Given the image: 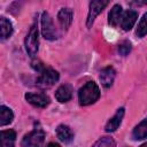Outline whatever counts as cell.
<instances>
[{"label":"cell","mask_w":147,"mask_h":147,"mask_svg":"<svg viewBox=\"0 0 147 147\" xmlns=\"http://www.w3.org/2000/svg\"><path fill=\"white\" fill-rule=\"evenodd\" d=\"M122 7L119 5H115L111 10L109 11V15H108V23L111 25V26H117L121 18H122Z\"/></svg>","instance_id":"5bb4252c"},{"label":"cell","mask_w":147,"mask_h":147,"mask_svg":"<svg viewBox=\"0 0 147 147\" xmlns=\"http://www.w3.org/2000/svg\"><path fill=\"white\" fill-rule=\"evenodd\" d=\"M72 96V87L69 84L61 85L55 92V99L59 102H67Z\"/></svg>","instance_id":"7c38bea8"},{"label":"cell","mask_w":147,"mask_h":147,"mask_svg":"<svg viewBox=\"0 0 147 147\" xmlns=\"http://www.w3.org/2000/svg\"><path fill=\"white\" fill-rule=\"evenodd\" d=\"M132 137L134 140H142L147 138V118H145L134 127L132 132Z\"/></svg>","instance_id":"9a60e30c"},{"label":"cell","mask_w":147,"mask_h":147,"mask_svg":"<svg viewBox=\"0 0 147 147\" xmlns=\"http://www.w3.org/2000/svg\"><path fill=\"white\" fill-rule=\"evenodd\" d=\"M130 51H131V44H130V41L125 40V41H123V42H121L118 45V53L121 55L125 56V55H127L130 53Z\"/></svg>","instance_id":"44dd1931"},{"label":"cell","mask_w":147,"mask_h":147,"mask_svg":"<svg viewBox=\"0 0 147 147\" xmlns=\"http://www.w3.org/2000/svg\"><path fill=\"white\" fill-rule=\"evenodd\" d=\"M25 100L30 105H32L33 107H37V108H46L51 103L49 98L45 93H32V92H29V93L25 94Z\"/></svg>","instance_id":"52a82bcc"},{"label":"cell","mask_w":147,"mask_h":147,"mask_svg":"<svg viewBox=\"0 0 147 147\" xmlns=\"http://www.w3.org/2000/svg\"><path fill=\"white\" fill-rule=\"evenodd\" d=\"M110 2V0H91L90 8H88V15L86 20L87 28H91L96 16L107 7V5Z\"/></svg>","instance_id":"5b68a950"},{"label":"cell","mask_w":147,"mask_h":147,"mask_svg":"<svg viewBox=\"0 0 147 147\" xmlns=\"http://www.w3.org/2000/svg\"><path fill=\"white\" fill-rule=\"evenodd\" d=\"M100 98V90L96 83L87 82L78 92V100L82 106H88L94 103Z\"/></svg>","instance_id":"6da1fadb"},{"label":"cell","mask_w":147,"mask_h":147,"mask_svg":"<svg viewBox=\"0 0 147 147\" xmlns=\"http://www.w3.org/2000/svg\"><path fill=\"white\" fill-rule=\"evenodd\" d=\"M13 119H14V114L11 109L6 106H1L0 107V125L5 126L7 124H10Z\"/></svg>","instance_id":"2e32d148"},{"label":"cell","mask_w":147,"mask_h":147,"mask_svg":"<svg viewBox=\"0 0 147 147\" xmlns=\"http://www.w3.org/2000/svg\"><path fill=\"white\" fill-rule=\"evenodd\" d=\"M137 18H138V13L134 11V10H126L123 15H122V18H121V26L123 30L127 31L130 30L134 23L137 22Z\"/></svg>","instance_id":"30bf717a"},{"label":"cell","mask_w":147,"mask_h":147,"mask_svg":"<svg viewBox=\"0 0 147 147\" xmlns=\"http://www.w3.org/2000/svg\"><path fill=\"white\" fill-rule=\"evenodd\" d=\"M124 108H119L117 110V113L108 121V123L106 124V131L107 132H114L118 129V126L121 125L122 123V119H123V116H124Z\"/></svg>","instance_id":"8fae6325"},{"label":"cell","mask_w":147,"mask_h":147,"mask_svg":"<svg viewBox=\"0 0 147 147\" xmlns=\"http://www.w3.org/2000/svg\"><path fill=\"white\" fill-rule=\"evenodd\" d=\"M115 141L109 138V137H103V138H100L95 144L94 146L95 147H110V146H115Z\"/></svg>","instance_id":"ffe728a7"},{"label":"cell","mask_w":147,"mask_h":147,"mask_svg":"<svg viewBox=\"0 0 147 147\" xmlns=\"http://www.w3.org/2000/svg\"><path fill=\"white\" fill-rule=\"evenodd\" d=\"M13 33V25L6 17H1V39H7Z\"/></svg>","instance_id":"ac0fdd59"},{"label":"cell","mask_w":147,"mask_h":147,"mask_svg":"<svg viewBox=\"0 0 147 147\" xmlns=\"http://www.w3.org/2000/svg\"><path fill=\"white\" fill-rule=\"evenodd\" d=\"M38 72H39V76L36 82H37V85L40 87H51L60 78L59 72L51 67L44 65Z\"/></svg>","instance_id":"7a4b0ae2"},{"label":"cell","mask_w":147,"mask_h":147,"mask_svg":"<svg viewBox=\"0 0 147 147\" xmlns=\"http://www.w3.org/2000/svg\"><path fill=\"white\" fill-rule=\"evenodd\" d=\"M41 32L44 38L47 40H55L59 38V32L55 29L53 20L47 11H44L41 15Z\"/></svg>","instance_id":"3957f363"},{"label":"cell","mask_w":147,"mask_h":147,"mask_svg":"<svg viewBox=\"0 0 147 147\" xmlns=\"http://www.w3.org/2000/svg\"><path fill=\"white\" fill-rule=\"evenodd\" d=\"M44 139H45L44 130L40 129V127H38V129L36 127L33 131H31V132H29L28 134L24 136L21 145L25 146V147H28V146H39L44 142Z\"/></svg>","instance_id":"8992f818"},{"label":"cell","mask_w":147,"mask_h":147,"mask_svg":"<svg viewBox=\"0 0 147 147\" xmlns=\"http://www.w3.org/2000/svg\"><path fill=\"white\" fill-rule=\"evenodd\" d=\"M72 17H74V13L70 8H61L60 9V11L57 14V20L63 30L69 29V26L71 25V22H72Z\"/></svg>","instance_id":"ba28073f"},{"label":"cell","mask_w":147,"mask_h":147,"mask_svg":"<svg viewBox=\"0 0 147 147\" xmlns=\"http://www.w3.org/2000/svg\"><path fill=\"white\" fill-rule=\"evenodd\" d=\"M115 76H116V71L113 67H107V68L102 69L101 72H100V76H99L102 86L106 87V88L110 87L114 83Z\"/></svg>","instance_id":"9c48e42d"},{"label":"cell","mask_w":147,"mask_h":147,"mask_svg":"<svg viewBox=\"0 0 147 147\" xmlns=\"http://www.w3.org/2000/svg\"><path fill=\"white\" fill-rule=\"evenodd\" d=\"M144 146H147V142H146V144H145V145H144Z\"/></svg>","instance_id":"7402d4cb"},{"label":"cell","mask_w":147,"mask_h":147,"mask_svg":"<svg viewBox=\"0 0 147 147\" xmlns=\"http://www.w3.org/2000/svg\"><path fill=\"white\" fill-rule=\"evenodd\" d=\"M15 139H16V132L14 130L1 131V145L3 147L13 146Z\"/></svg>","instance_id":"e0dca14e"},{"label":"cell","mask_w":147,"mask_h":147,"mask_svg":"<svg viewBox=\"0 0 147 147\" xmlns=\"http://www.w3.org/2000/svg\"><path fill=\"white\" fill-rule=\"evenodd\" d=\"M56 137L59 138L60 141L68 144L74 139V132L71 131V129L68 125L61 124L56 127Z\"/></svg>","instance_id":"4fadbf2b"},{"label":"cell","mask_w":147,"mask_h":147,"mask_svg":"<svg viewBox=\"0 0 147 147\" xmlns=\"http://www.w3.org/2000/svg\"><path fill=\"white\" fill-rule=\"evenodd\" d=\"M38 47H39V38H38V29L37 25L33 24L30 30L29 33L25 38V51L28 53V55L30 56H34L38 52Z\"/></svg>","instance_id":"277c9868"},{"label":"cell","mask_w":147,"mask_h":147,"mask_svg":"<svg viewBox=\"0 0 147 147\" xmlns=\"http://www.w3.org/2000/svg\"><path fill=\"white\" fill-rule=\"evenodd\" d=\"M137 36L139 38H142L147 34V13L144 14V16L141 17L139 24H138V28H137V31H136Z\"/></svg>","instance_id":"d6986e66"}]
</instances>
